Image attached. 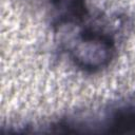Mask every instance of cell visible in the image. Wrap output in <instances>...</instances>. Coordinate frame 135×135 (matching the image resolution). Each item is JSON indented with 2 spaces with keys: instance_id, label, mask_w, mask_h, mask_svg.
Here are the masks:
<instances>
[{
  "instance_id": "obj_1",
  "label": "cell",
  "mask_w": 135,
  "mask_h": 135,
  "mask_svg": "<svg viewBox=\"0 0 135 135\" xmlns=\"http://www.w3.org/2000/svg\"><path fill=\"white\" fill-rule=\"evenodd\" d=\"M112 41L100 33L88 32L82 34L74 51L75 60L83 68L94 69L105 64L112 56Z\"/></svg>"
}]
</instances>
